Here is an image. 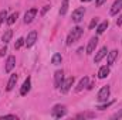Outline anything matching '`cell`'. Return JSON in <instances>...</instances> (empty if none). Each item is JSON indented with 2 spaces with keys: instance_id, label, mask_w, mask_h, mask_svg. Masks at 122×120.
Instances as JSON below:
<instances>
[{
  "instance_id": "23",
  "label": "cell",
  "mask_w": 122,
  "mask_h": 120,
  "mask_svg": "<svg viewBox=\"0 0 122 120\" xmlns=\"http://www.w3.org/2000/svg\"><path fill=\"white\" fill-rule=\"evenodd\" d=\"M6 18H7V11H6V10H1V11H0V27H1V24L6 21Z\"/></svg>"
},
{
  "instance_id": "9",
  "label": "cell",
  "mask_w": 122,
  "mask_h": 120,
  "mask_svg": "<svg viewBox=\"0 0 122 120\" xmlns=\"http://www.w3.org/2000/svg\"><path fill=\"white\" fill-rule=\"evenodd\" d=\"M97 45H98V37H92L91 40L88 41V45H87V54L88 55H91L92 52L95 51Z\"/></svg>"
},
{
  "instance_id": "29",
  "label": "cell",
  "mask_w": 122,
  "mask_h": 120,
  "mask_svg": "<svg viewBox=\"0 0 122 120\" xmlns=\"http://www.w3.org/2000/svg\"><path fill=\"white\" fill-rule=\"evenodd\" d=\"M77 117H94L92 113H82V115H78Z\"/></svg>"
},
{
  "instance_id": "20",
  "label": "cell",
  "mask_w": 122,
  "mask_h": 120,
  "mask_svg": "<svg viewBox=\"0 0 122 120\" xmlns=\"http://www.w3.org/2000/svg\"><path fill=\"white\" fill-rule=\"evenodd\" d=\"M61 61H62V57H61L60 52H56V54L53 55V58H51V62H53L54 65H60Z\"/></svg>"
},
{
  "instance_id": "17",
  "label": "cell",
  "mask_w": 122,
  "mask_h": 120,
  "mask_svg": "<svg viewBox=\"0 0 122 120\" xmlns=\"http://www.w3.org/2000/svg\"><path fill=\"white\" fill-rule=\"evenodd\" d=\"M11 37H13V31L11 30H6L3 32V35H1V41H3V44H9L10 41H11Z\"/></svg>"
},
{
  "instance_id": "26",
  "label": "cell",
  "mask_w": 122,
  "mask_h": 120,
  "mask_svg": "<svg viewBox=\"0 0 122 120\" xmlns=\"http://www.w3.org/2000/svg\"><path fill=\"white\" fill-rule=\"evenodd\" d=\"M112 103H114V102H107V103H104V105H101V106H98L97 109H98V110H105V109H107V107H109V106H111Z\"/></svg>"
},
{
  "instance_id": "6",
  "label": "cell",
  "mask_w": 122,
  "mask_h": 120,
  "mask_svg": "<svg viewBox=\"0 0 122 120\" xmlns=\"http://www.w3.org/2000/svg\"><path fill=\"white\" fill-rule=\"evenodd\" d=\"M36 41H37V31H30L29 32V35H27V38L24 40V45L27 47V48H30L33 47L34 44H36Z\"/></svg>"
},
{
  "instance_id": "15",
  "label": "cell",
  "mask_w": 122,
  "mask_h": 120,
  "mask_svg": "<svg viewBox=\"0 0 122 120\" xmlns=\"http://www.w3.org/2000/svg\"><path fill=\"white\" fill-rule=\"evenodd\" d=\"M117 57H118V51L117 50H112V51H109L108 54H107V65H112L114 64V61L117 60Z\"/></svg>"
},
{
  "instance_id": "11",
  "label": "cell",
  "mask_w": 122,
  "mask_h": 120,
  "mask_svg": "<svg viewBox=\"0 0 122 120\" xmlns=\"http://www.w3.org/2000/svg\"><path fill=\"white\" fill-rule=\"evenodd\" d=\"M121 10H122V0H115L114 4H112V7H111V10H109V13H111V16H115Z\"/></svg>"
},
{
  "instance_id": "30",
  "label": "cell",
  "mask_w": 122,
  "mask_h": 120,
  "mask_svg": "<svg viewBox=\"0 0 122 120\" xmlns=\"http://www.w3.org/2000/svg\"><path fill=\"white\" fill-rule=\"evenodd\" d=\"M105 1H107V0H97V1H95V6H97V7H101Z\"/></svg>"
},
{
  "instance_id": "7",
  "label": "cell",
  "mask_w": 122,
  "mask_h": 120,
  "mask_svg": "<svg viewBox=\"0 0 122 120\" xmlns=\"http://www.w3.org/2000/svg\"><path fill=\"white\" fill-rule=\"evenodd\" d=\"M62 81H64V71H62V69L56 71V74H54V88L60 89Z\"/></svg>"
},
{
  "instance_id": "32",
  "label": "cell",
  "mask_w": 122,
  "mask_h": 120,
  "mask_svg": "<svg viewBox=\"0 0 122 120\" xmlns=\"http://www.w3.org/2000/svg\"><path fill=\"white\" fill-rule=\"evenodd\" d=\"M48 9H50L48 6H44V7H43V10H41V16H43V14H44V13H46V11H47Z\"/></svg>"
},
{
  "instance_id": "3",
  "label": "cell",
  "mask_w": 122,
  "mask_h": 120,
  "mask_svg": "<svg viewBox=\"0 0 122 120\" xmlns=\"http://www.w3.org/2000/svg\"><path fill=\"white\" fill-rule=\"evenodd\" d=\"M109 85H105V86H102L99 92H98V96H97V99H98V102H107V99L109 97Z\"/></svg>"
},
{
  "instance_id": "27",
  "label": "cell",
  "mask_w": 122,
  "mask_h": 120,
  "mask_svg": "<svg viewBox=\"0 0 122 120\" xmlns=\"http://www.w3.org/2000/svg\"><path fill=\"white\" fill-rule=\"evenodd\" d=\"M111 119H122V109L121 110H119V112H117V113H115V115H112V117H111Z\"/></svg>"
},
{
  "instance_id": "18",
  "label": "cell",
  "mask_w": 122,
  "mask_h": 120,
  "mask_svg": "<svg viewBox=\"0 0 122 120\" xmlns=\"http://www.w3.org/2000/svg\"><path fill=\"white\" fill-rule=\"evenodd\" d=\"M88 76H84V78H81V81L78 82V85H77V88H75V90L77 92H81V90L84 89V88H87L88 86Z\"/></svg>"
},
{
  "instance_id": "1",
  "label": "cell",
  "mask_w": 122,
  "mask_h": 120,
  "mask_svg": "<svg viewBox=\"0 0 122 120\" xmlns=\"http://www.w3.org/2000/svg\"><path fill=\"white\" fill-rule=\"evenodd\" d=\"M82 28L81 27H74L72 30L70 31V34H68V37H67V45H72L75 41H78L80 40V37L82 35Z\"/></svg>"
},
{
  "instance_id": "28",
  "label": "cell",
  "mask_w": 122,
  "mask_h": 120,
  "mask_svg": "<svg viewBox=\"0 0 122 120\" xmlns=\"http://www.w3.org/2000/svg\"><path fill=\"white\" fill-rule=\"evenodd\" d=\"M6 52H7V45L4 44V47L0 50V55H1V57H4V55H6Z\"/></svg>"
},
{
  "instance_id": "25",
  "label": "cell",
  "mask_w": 122,
  "mask_h": 120,
  "mask_svg": "<svg viewBox=\"0 0 122 120\" xmlns=\"http://www.w3.org/2000/svg\"><path fill=\"white\" fill-rule=\"evenodd\" d=\"M24 45V38H19L17 41H16V44H14V50H19V48H21Z\"/></svg>"
},
{
  "instance_id": "14",
  "label": "cell",
  "mask_w": 122,
  "mask_h": 120,
  "mask_svg": "<svg viewBox=\"0 0 122 120\" xmlns=\"http://www.w3.org/2000/svg\"><path fill=\"white\" fill-rule=\"evenodd\" d=\"M108 75H109V65L101 66L99 71H98V78H99V79H105Z\"/></svg>"
},
{
  "instance_id": "22",
  "label": "cell",
  "mask_w": 122,
  "mask_h": 120,
  "mask_svg": "<svg viewBox=\"0 0 122 120\" xmlns=\"http://www.w3.org/2000/svg\"><path fill=\"white\" fill-rule=\"evenodd\" d=\"M68 10V0H62V6L60 9V16H65Z\"/></svg>"
},
{
  "instance_id": "5",
  "label": "cell",
  "mask_w": 122,
  "mask_h": 120,
  "mask_svg": "<svg viewBox=\"0 0 122 120\" xmlns=\"http://www.w3.org/2000/svg\"><path fill=\"white\" fill-rule=\"evenodd\" d=\"M84 14H85V9L84 7H78L72 11V21L75 23H80L82 18H84Z\"/></svg>"
},
{
  "instance_id": "16",
  "label": "cell",
  "mask_w": 122,
  "mask_h": 120,
  "mask_svg": "<svg viewBox=\"0 0 122 120\" xmlns=\"http://www.w3.org/2000/svg\"><path fill=\"white\" fill-rule=\"evenodd\" d=\"M16 82H17V75L16 74H11V76H10V79H9V82H7V86H6V89L9 90H13L14 89V86H16Z\"/></svg>"
},
{
  "instance_id": "21",
  "label": "cell",
  "mask_w": 122,
  "mask_h": 120,
  "mask_svg": "<svg viewBox=\"0 0 122 120\" xmlns=\"http://www.w3.org/2000/svg\"><path fill=\"white\" fill-rule=\"evenodd\" d=\"M17 17H19V13H17V11H16V13H13L11 16H9V17H7V20H6V21H7V24H9V26L14 24V23H16V20H17Z\"/></svg>"
},
{
  "instance_id": "33",
  "label": "cell",
  "mask_w": 122,
  "mask_h": 120,
  "mask_svg": "<svg viewBox=\"0 0 122 120\" xmlns=\"http://www.w3.org/2000/svg\"><path fill=\"white\" fill-rule=\"evenodd\" d=\"M82 3H87V1H91V0H81Z\"/></svg>"
},
{
  "instance_id": "2",
  "label": "cell",
  "mask_w": 122,
  "mask_h": 120,
  "mask_svg": "<svg viewBox=\"0 0 122 120\" xmlns=\"http://www.w3.org/2000/svg\"><path fill=\"white\" fill-rule=\"evenodd\" d=\"M65 115H67V109H65L64 105H56L53 107V110H51V116L56 117V119H60V117L65 116Z\"/></svg>"
},
{
  "instance_id": "8",
  "label": "cell",
  "mask_w": 122,
  "mask_h": 120,
  "mask_svg": "<svg viewBox=\"0 0 122 120\" xmlns=\"http://www.w3.org/2000/svg\"><path fill=\"white\" fill-rule=\"evenodd\" d=\"M36 14H37V9H36V7L27 10L26 14H24V23H26V24H30L31 21L36 18Z\"/></svg>"
},
{
  "instance_id": "24",
  "label": "cell",
  "mask_w": 122,
  "mask_h": 120,
  "mask_svg": "<svg viewBox=\"0 0 122 120\" xmlns=\"http://www.w3.org/2000/svg\"><path fill=\"white\" fill-rule=\"evenodd\" d=\"M98 21H99L98 17H94V18L91 20V23H90V26H88V28H90V30H94V28L98 26Z\"/></svg>"
},
{
  "instance_id": "4",
  "label": "cell",
  "mask_w": 122,
  "mask_h": 120,
  "mask_svg": "<svg viewBox=\"0 0 122 120\" xmlns=\"http://www.w3.org/2000/svg\"><path fill=\"white\" fill-rule=\"evenodd\" d=\"M74 76H70V78H67V79H64L62 81V83H61L60 89H61V93H67L68 90L71 89V86L74 85Z\"/></svg>"
},
{
  "instance_id": "19",
  "label": "cell",
  "mask_w": 122,
  "mask_h": 120,
  "mask_svg": "<svg viewBox=\"0 0 122 120\" xmlns=\"http://www.w3.org/2000/svg\"><path fill=\"white\" fill-rule=\"evenodd\" d=\"M107 28H108V21H102V23L97 27V34H104Z\"/></svg>"
},
{
  "instance_id": "12",
  "label": "cell",
  "mask_w": 122,
  "mask_h": 120,
  "mask_svg": "<svg viewBox=\"0 0 122 120\" xmlns=\"http://www.w3.org/2000/svg\"><path fill=\"white\" fill-rule=\"evenodd\" d=\"M31 89V79L30 78H27L26 81H24V83H23V86H21V89H20V95L21 96H26Z\"/></svg>"
},
{
  "instance_id": "13",
  "label": "cell",
  "mask_w": 122,
  "mask_h": 120,
  "mask_svg": "<svg viewBox=\"0 0 122 120\" xmlns=\"http://www.w3.org/2000/svg\"><path fill=\"white\" fill-rule=\"evenodd\" d=\"M107 54H108V48H107V47H102V48L95 54V57H94V62H97V64H98V62L102 60Z\"/></svg>"
},
{
  "instance_id": "31",
  "label": "cell",
  "mask_w": 122,
  "mask_h": 120,
  "mask_svg": "<svg viewBox=\"0 0 122 120\" xmlns=\"http://www.w3.org/2000/svg\"><path fill=\"white\" fill-rule=\"evenodd\" d=\"M122 24V14L118 17V20H117V26H121Z\"/></svg>"
},
{
  "instance_id": "10",
  "label": "cell",
  "mask_w": 122,
  "mask_h": 120,
  "mask_svg": "<svg viewBox=\"0 0 122 120\" xmlns=\"http://www.w3.org/2000/svg\"><path fill=\"white\" fill-rule=\"evenodd\" d=\"M16 66V57L14 55H10L7 61H6V66H4V71L9 74V72H11L13 71V68Z\"/></svg>"
}]
</instances>
